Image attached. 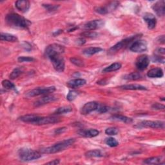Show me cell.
Listing matches in <instances>:
<instances>
[{
	"label": "cell",
	"instance_id": "obj_1",
	"mask_svg": "<svg viewBox=\"0 0 165 165\" xmlns=\"http://www.w3.org/2000/svg\"><path fill=\"white\" fill-rule=\"evenodd\" d=\"M20 120L24 122L34 125H45L54 124L61 121L59 118L54 117H41L35 114H27L21 116Z\"/></svg>",
	"mask_w": 165,
	"mask_h": 165
},
{
	"label": "cell",
	"instance_id": "obj_2",
	"mask_svg": "<svg viewBox=\"0 0 165 165\" xmlns=\"http://www.w3.org/2000/svg\"><path fill=\"white\" fill-rule=\"evenodd\" d=\"M5 20L8 26L16 29H26L31 25V22L29 20L16 13L8 14Z\"/></svg>",
	"mask_w": 165,
	"mask_h": 165
},
{
	"label": "cell",
	"instance_id": "obj_3",
	"mask_svg": "<svg viewBox=\"0 0 165 165\" xmlns=\"http://www.w3.org/2000/svg\"><path fill=\"white\" fill-rule=\"evenodd\" d=\"M75 143L74 139H68L64 140L63 141L59 142L52 146H49L47 148H45L41 150L42 153H47V154H52L58 153L62 151L65 150L67 148H69L72 144H74Z\"/></svg>",
	"mask_w": 165,
	"mask_h": 165
},
{
	"label": "cell",
	"instance_id": "obj_4",
	"mask_svg": "<svg viewBox=\"0 0 165 165\" xmlns=\"http://www.w3.org/2000/svg\"><path fill=\"white\" fill-rule=\"evenodd\" d=\"M18 157L22 161H31L41 158V153L31 148H23L18 151Z\"/></svg>",
	"mask_w": 165,
	"mask_h": 165
},
{
	"label": "cell",
	"instance_id": "obj_5",
	"mask_svg": "<svg viewBox=\"0 0 165 165\" xmlns=\"http://www.w3.org/2000/svg\"><path fill=\"white\" fill-rule=\"evenodd\" d=\"M139 38V35H136L134 36H131V37L127 38L126 39H124L120 41L117 43L113 47H112L108 50L109 54H114L119 52L120 50L126 48L128 45L132 43L135 40Z\"/></svg>",
	"mask_w": 165,
	"mask_h": 165
},
{
	"label": "cell",
	"instance_id": "obj_6",
	"mask_svg": "<svg viewBox=\"0 0 165 165\" xmlns=\"http://www.w3.org/2000/svg\"><path fill=\"white\" fill-rule=\"evenodd\" d=\"M49 58L50 59L54 69L59 72H63L65 70V59L62 56L61 54H53L49 56Z\"/></svg>",
	"mask_w": 165,
	"mask_h": 165
},
{
	"label": "cell",
	"instance_id": "obj_7",
	"mask_svg": "<svg viewBox=\"0 0 165 165\" xmlns=\"http://www.w3.org/2000/svg\"><path fill=\"white\" fill-rule=\"evenodd\" d=\"M56 88L55 87L38 88L27 92L25 94V96L26 97H32L41 95H48L56 91Z\"/></svg>",
	"mask_w": 165,
	"mask_h": 165
},
{
	"label": "cell",
	"instance_id": "obj_8",
	"mask_svg": "<svg viewBox=\"0 0 165 165\" xmlns=\"http://www.w3.org/2000/svg\"><path fill=\"white\" fill-rule=\"evenodd\" d=\"M65 52V48L63 46L60 45L59 44L54 43L49 45L45 49V55L48 58L53 54H63Z\"/></svg>",
	"mask_w": 165,
	"mask_h": 165
},
{
	"label": "cell",
	"instance_id": "obj_9",
	"mask_svg": "<svg viewBox=\"0 0 165 165\" xmlns=\"http://www.w3.org/2000/svg\"><path fill=\"white\" fill-rule=\"evenodd\" d=\"M150 65V58L147 55H141L136 59L135 66L139 70H144Z\"/></svg>",
	"mask_w": 165,
	"mask_h": 165
},
{
	"label": "cell",
	"instance_id": "obj_10",
	"mask_svg": "<svg viewBox=\"0 0 165 165\" xmlns=\"http://www.w3.org/2000/svg\"><path fill=\"white\" fill-rule=\"evenodd\" d=\"M147 49V45L145 41L136 40L134 41L130 47V50L134 52H143Z\"/></svg>",
	"mask_w": 165,
	"mask_h": 165
},
{
	"label": "cell",
	"instance_id": "obj_11",
	"mask_svg": "<svg viewBox=\"0 0 165 165\" xmlns=\"http://www.w3.org/2000/svg\"><path fill=\"white\" fill-rule=\"evenodd\" d=\"M140 127L151 128L154 129H164V123L160 121H143L139 124Z\"/></svg>",
	"mask_w": 165,
	"mask_h": 165
},
{
	"label": "cell",
	"instance_id": "obj_12",
	"mask_svg": "<svg viewBox=\"0 0 165 165\" xmlns=\"http://www.w3.org/2000/svg\"><path fill=\"white\" fill-rule=\"evenodd\" d=\"M104 25V22L103 20H92L86 23L83 25L84 30L87 31H94L95 30L99 29Z\"/></svg>",
	"mask_w": 165,
	"mask_h": 165
},
{
	"label": "cell",
	"instance_id": "obj_13",
	"mask_svg": "<svg viewBox=\"0 0 165 165\" xmlns=\"http://www.w3.org/2000/svg\"><path fill=\"white\" fill-rule=\"evenodd\" d=\"M57 99H58V97L56 96H55L54 95L48 94L40 98L38 101H36L34 103V106L35 107H39V106L45 105L46 104H48L49 103L55 101Z\"/></svg>",
	"mask_w": 165,
	"mask_h": 165
},
{
	"label": "cell",
	"instance_id": "obj_14",
	"mask_svg": "<svg viewBox=\"0 0 165 165\" xmlns=\"http://www.w3.org/2000/svg\"><path fill=\"white\" fill-rule=\"evenodd\" d=\"M99 106V103L96 101H90L86 103L81 109V114L82 115H87L96 111Z\"/></svg>",
	"mask_w": 165,
	"mask_h": 165
},
{
	"label": "cell",
	"instance_id": "obj_15",
	"mask_svg": "<svg viewBox=\"0 0 165 165\" xmlns=\"http://www.w3.org/2000/svg\"><path fill=\"white\" fill-rule=\"evenodd\" d=\"M143 19L147 24L148 28L149 29H153L156 26L157 20L153 14L151 13H146L143 16Z\"/></svg>",
	"mask_w": 165,
	"mask_h": 165
},
{
	"label": "cell",
	"instance_id": "obj_16",
	"mask_svg": "<svg viewBox=\"0 0 165 165\" xmlns=\"http://www.w3.org/2000/svg\"><path fill=\"white\" fill-rule=\"evenodd\" d=\"M152 9L157 16L162 17L165 14V2L163 0L159 1L153 5Z\"/></svg>",
	"mask_w": 165,
	"mask_h": 165
},
{
	"label": "cell",
	"instance_id": "obj_17",
	"mask_svg": "<svg viewBox=\"0 0 165 165\" xmlns=\"http://www.w3.org/2000/svg\"><path fill=\"white\" fill-rule=\"evenodd\" d=\"M15 6L18 11L23 13H25L29 10L30 2L27 0H19L15 3Z\"/></svg>",
	"mask_w": 165,
	"mask_h": 165
},
{
	"label": "cell",
	"instance_id": "obj_18",
	"mask_svg": "<svg viewBox=\"0 0 165 165\" xmlns=\"http://www.w3.org/2000/svg\"><path fill=\"white\" fill-rule=\"evenodd\" d=\"M86 80L84 79H75L67 82V86L71 88H76L86 84Z\"/></svg>",
	"mask_w": 165,
	"mask_h": 165
},
{
	"label": "cell",
	"instance_id": "obj_19",
	"mask_svg": "<svg viewBox=\"0 0 165 165\" xmlns=\"http://www.w3.org/2000/svg\"><path fill=\"white\" fill-rule=\"evenodd\" d=\"M78 133L81 136L85 137H94L99 134V132L96 129L81 130Z\"/></svg>",
	"mask_w": 165,
	"mask_h": 165
},
{
	"label": "cell",
	"instance_id": "obj_20",
	"mask_svg": "<svg viewBox=\"0 0 165 165\" xmlns=\"http://www.w3.org/2000/svg\"><path fill=\"white\" fill-rule=\"evenodd\" d=\"M147 76L151 78H161L163 76V71L161 68H154L147 72Z\"/></svg>",
	"mask_w": 165,
	"mask_h": 165
},
{
	"label": "cell",
	"instance_id": "obj_21",
	"mask_svg": "<svg viewBox=\"0 0 165 165\" xmlns=\"http://www.w3.org/2000/svg\"><path fill=\"white\" fill-rule=\"evenodd\" d=\"M120 89L126 90H147L145 87L137 85V84H130V85H125L120 87Z\"/></svg>",
	"mask_w": 165,
	"mask_h": 165
},
{
	"label": "cell",
	"instance_id": "obj_22",
	"mask_svg": "<svg viewBox=\"0 0 165 165\" xmlns=\"http://www.w3.org/2000/svg\"><path fill=\"white\" fill-rule=\"evenodd\" d=\"M112 120H116V121H120L121 122H123L125 123L126 124H130L132 123L133 122L132 119L130 118V117H128L126 116H123V115H118V114H116L114 115L112 117Z\"/></svg>",
	"mask_w": 165,
	"mask_h": 165
},
{
	"label": "cell",
	"instance_id": "obj_23",
	"mask_svg": "<svg viewBox=\"0 0 165 165\" xmlns=\"http://www.w3.org/2000/svg\"><path fill=\"white\" fill-rule=\"evenodd\" d=\"M0 38H1L2 41H5L8 42H16L18 40L16 35L7 33H2Z\"/></svg>",
	"mask_w": 165,
	"mask_h": 165
},
{
	"label": "cell",
	"instance_id": "obj_24",
	"mask_svg": "<svg viewBox=\"0 0 165 165\" xmlns=\"http://www.w3.org/2000/svg\"><path fill=\"white\" fill-rule=\"evenodd\" d=\"M103 153L99 150H92L88 151L85 153V156L88 158H101L103 156Z\"/></svg>",
	"mask_w": 165,
	"mask_h": 165
},
{
	"label": "cell",
	"instance_id": "obj_25",
	"mask_svg": "<svg viewBox=\"0 0 165 165\" xmlns=\"http://www.w3.org/2000/svg\"><path fill=\"white\" fill-rule=\"evenodd\" d=\"M101 51H103V49L100 47H89L82 50V53L86 56H92Z\"/></svg>",
	"mask_w": 165,
	"mask_h": 165
},
{
	"label": "cell",
	"instance_id": "obj_26",
	"mask_svg": "<svg viewBox=\"0 0 165 165\" xmlns=\"http://www.w3.org/2000/svg\"><path fill=\"white\" fill-rule=\"evenodd\" d=\"M121 64L120 63H114L110 66L106 67L103 69V72L104 73H108L111 72H114L116 70H120L121 68Z\"/></svg>",
	"mask_w": 165,
	"mask_h": 165
},
{
	"label": "cell",
	"instance_id": "obj_27",
	"mask_svg": "<svg viewBox=\"0 0 165 165\" xmlns=\"http://www.w3.org/2000/svg\"><path fill=\"white\" fill-rule=\"evenodd\" d=\"M72 111V108L70 106H62L59 108H58L56 111L54 112V114H65L69 112H71Z\"/></svg>",
	"mask_w": 165,
	"mask_h": 165
},
{
	"label": "cell",
	"instance_id": "obj_28",
	"mask_svg": "<svg viewBox=\"0 0 165 165\" xmlns=\"http://www.w3.org/2000/svg\"><path fill=\"white\" fill-rule=\"evenodd\" d=\"M161 157H153L150 158L146 159L143 161V163L147 164H161Z\"/></svg>",
	"mask_w": 165,
	"mask_h": 165
},
{
	"label": "cell",
	"instance_id": "obj_29",
	"mask_svg": "<svg viewBox=\"0 0 165 165\" xmlns=\"http://www.w3.org/2000/svg\"><path fill=\"white\" fill-rule=\"evenodd\" d=\"M142 78V75L138 72H132L127 74L124 77V79L127 80H138Z\"/></svg>",
	"mask_w": 165,
	"mask_h": 165
},
{
	"label": "cell",
	"instance_id": "obj_30",
	"mask_svg": "<svg viewBox=\"0 0 165 165\" xmlns=\"http://www.w3.org/2000/svg\"><path fill=\"white\" fill-rule=\"evenodd\" d=\"M120 5V2H112L111 3H110L107 6L105 7L106 9V11L108 13L111 12L118 7V6Z\"/></svg>",
	"mask_w": 165,
	"mask_h": 165
},
{
	"label": "cell",
	"instance_id": "obj_31",
	"mask_svg": "<svg viewBox=\"0 0 165 165\" xmlns=\"http://www.w3.org/2000/svg\"><path fill=\"white\" fill-rule=\"evenodd\" d=\"M81 36L82 38H96L98 36L97 32L93 31H85L81 33Z\"/></svg>",
	"mask_w": 165,
	"mask_h": 165
},
{
	"label": "cell",
	"instance_id": "obj_32",
	"mask_svg": "<svg viewBox=\"0 0 165 165\" xmlns=\"http://www.w3.org/2000/svg\"><path fill=\"white\" fill-rule=\"evenodd\" d=\"M2 86L3 87V88H5L7 90H16L15 85L12 83V82L7 79L3 80L2 81Z\"/></svg>",
	"mask_w": 165,
	"mask_h": 165
},
{
	"label": "cell",
	"instance_id": "obj_33",
	"mask_svg": "<svg viewBox=\"0 0 165 165\" xmlns=\"http://www.w3.org/2000/svg\"><path fill=\"white\" fill-rule=\"evenodd\" d=\"M105 143L107 145L111 146V147H116V146L119 145L118 141L116 139L113 138V137H109V138H107L105 140Z\"/></svg>",
	"mask_w": 165,
	"mask_h": 165
},
{
	"label": "cell",
	"instance_id": "obj_34",
	"mask_svg": "<svg viewBox=\"0 0 165 165\" xmlns=\"http://www.w3.org/2000/svg\"><path fill=\"white\" fill-rule=\"evenodd\" d=\"M79 95V93L76 90H70L69 91V92L68 95L67 96V99L69 101H74Z\"/></svg>",
	"mask_w": 165,
	"mask_h": 165
},
{
	"label": "cell",
	"instance_id": "obj_35",
	"mask_svg": "<svg viewBox=\"0 0 165 165\" xmlns=\"http://www.w3.org/2000/svg\"><path fill=\"white\" fill-rule=\"evenodd\" d=\"M70 61L72 63L74 64L76 66L78 67H84V63L81 59L78 58H70Z\"/></svg>",
	"mask_w": 165,
	"mask_h": 165
},
{
	"label": "cell",
	"instance_id": "obj_36",
	"mask_svg": "<svg viewBox=\"0 0 165 165\" xmlns=\"http://www.w3.org/2000/svg\"><path fill=\"white\" fill-rule=\"evenodd\" d=\"M21 74V70L19 68H16L12 70L11 74H10V78L11 79H15L19 77Z\"/></svg>",
	"mask_w": 165,
	"mask_h": 165
},
{
	"label": "cell",
	"instance_id": "obj_37",
	"mask_svg": "<svg viewBox=\"0 0 165 165\" xmlns=\"http://www.w3.org/2000/svg\"><path fill=\"white\" fill-rule=\"evenodd\" d=\"M118 132L119 130L116 127H110L105 130V134L108 135H116L118 134Z\"/></svg>",
	"mask_w": 165,
	"mask_h": 165
},
{
	"label": "cell",
	"instance_id": "obj_38",
	"mask_svg": "<svg viewBox=\"0 0 165 165\" xmlns=\"http://www.w3.org/2000/svg\"><path fill=\"white\" fill-rule=\"evenodd\" d=\"M152 61L155 63H161L163 64L164 63V56H161V55L154 54L152 56Z\"/></svg>",
	"mask_w": 165,
	"mask_h": 165
},
{
	"label": "cell",
	"instance_id": "obj_39",
	"mask_svg": "<svg viewBox=\"0 0 165 165\" xmlns=\"http://www.w3.org/2000/svg\"><path fill=\"white\" fill-rule=\"evenodd\" d=\"M43 7H45L47 10L49 12H53L58 10V8H59V5H49V4H43Z\"/></svg>",
	"mask_w": 165,
	"mask_h": 165
},
{
	"label": "cell",
	"instance_id": "obj_40",
	"mask_svg": "<svg viewBox=\"0 0 165 165\" xmlns=\"http://www.w3.org/2000/svg\"><path fill=\"white\" fill-rule=\"evenodd\" d=\"M109 110V108L105 105H101L99 104V106L97 108L96 111L100 113V114H104V113H106Z\"/></svg>",
	"mask_w": 165,
	"mask_h": 165
},
{
	"label": "cell",
	"instance_id": "obj_41",
	"mask_svg": "<svg viewBox=\"0 0 165 165\" xmlns=\"http://www.w3.org/2000/svg\"><path fill=\"white\" fill-rule=\"evenodd\" d=\"M17 61L20 63H23V62H32L34 61V59L32 57H28V56H21L19 57L17 59Z\"/></svg>",
	"mask_w": 165,
	"mask_h": 165
},
{
	"label": "cell",
	"instance_id": "obj_42",
	"mask_svg": "<svg viewBox=\"0 0 165 165\" xmlns=\"http://www.w3.org/2000/svg\"><path fill=\"white\" fill-rule=\"evenodd\" d=\"M95 11L96 12L99 13V14H108L105 7H96V8H95Z\"/></svg>",
	"mask_w": 165,
	"mask_h": 165
},
{
	"label": "cell",
	"instance_id": "obj_43",
	"mask_svg": "<svg viewBox=\"0 0 165 165\" xmlns=\"http://www.w3.org/2000/svg\"><path fill=\"white\" fill-rule=\"evenodd\" d=\"M152 108L153 109H155V110H158V111H164L165 107H164V105H162V104H160V103H154L153 105H152Z\"/></svg>",
	"mask_w": 165,
	"mask_h": 165
},
{
	"label": "cell",
	"instance_id": "obj_44",
	"mask_svg": "<svg viewBox=\"0 0 165 165\" xmlns=\"http://www.w3.org/2000/svg\"><path fill=\"white\" fill-rule=\"evenodd\" d=\"M67 130V128L66 127H62V128H57V129L55 130L54 134H61L63 132H65Z\"/></svg>",
	"mask_w": 165,
	"mask_h": 165
},
{
	"label": "cell",
	"instance_id": "obj_45",
	"mask_svg": "<svg viewBox=\"0 0 165 165\" xmlns=\"http://www.w3.org/2000/svg\"><path fill=\"white\" fill-rule=\"evenodd\" d=\"M164 53H165L164 49V48H159V49H158L156 50H155L154 54H158V55H163V56H164Z\"/></svg>",
	"mask_w": 165,
	"mask_h": 165
},
{
	"label": "cell",
	"instance_id": "obj_46",
	"mask_svg": "<svg viewBox=\"0 0 165 165\" xmlns=\"http://www.w3.org/2000/svg\"><path fill=\"white\" fill-rule=\"evenodd\" d=\"M23 47L26 50H28L30 51L32 49V47L31 45L27 42H24L23 44Z\"/></svg>",
	"mask_w": 165,
	"mask_h": 165
},
{
	"label": "cell",
	"instance_id": "obj_47",
	"mask_svg": "<svg viewBox=\"0 0 165 165\" xmlns=\"http://www.w3.org/2000/svg\"><path fill=\"white\" fill-rule=\"evenodd\" d=\"M59 164V159H55L50 162H49L47 163V164H51V165H56Z\"/></svg>",
	"mask_w": 165,
	"mask_h": 165
},
{
	"label": "cell",
	"instance_id": "obj_48",
	"mask_svg": "<svg viewBox=\"0 0 165 165\" xmlns=\"http://www.w3.org/2000/svg\"><path fill=\"white\" fill-rule=\"evenodd\" d=\"M80 43V45H83L85 43V40L83 38H81L78 40V43Z\"/></svg>",
	"mask_w": 165,
	"mask_h": 165
},
{
	"label": "cell",
	"instance_id": "obj_49",
	"mask_svg": "<svg viewBox=\"0 0 165 165\" xmlns=\"http://www.w3.org/2000/svg\"><path fill=\"white\" fill-rule=\"evenodd\" d=\"M159 41L161 43H164V35H161L160 37H159Z\"/></svg>",
	"mask_w": 165,
	"mask_h": 165
}]
</instances>
